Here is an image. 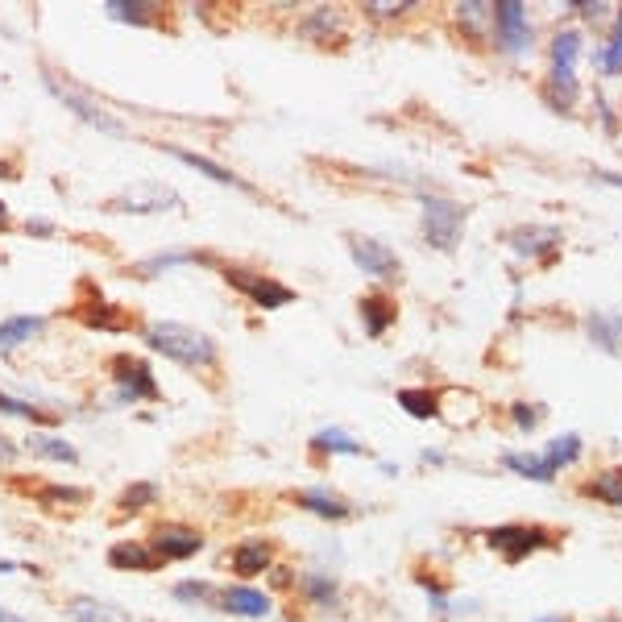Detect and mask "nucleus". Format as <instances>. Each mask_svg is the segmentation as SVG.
<instances>
[{"instance_id": "obj_1", "label": "nucleus", "mask_w": 622, "mask_h": 622, "mask_svg": "<svg viewBox=\"0 0 622 622\" xmlns=\"http://www.w3.org/2000/svg\"><path fill=\"white\" fill-rule=\"evenodd\" d=\"M141 341H146L150 353L183 365V370H191V374L220 370V349L204 328H191V324H179V320H154V324L141 328Z\"/></svg>"}, {"instance_id": "obj_2", "label": "nucleus", "mask_w": 622, "mask_h": 622, "mask_svg": "<svg viewBox=\"0 0 622 622\" xmlns=\"http://www.w3.org/2000/svg\"><path fill=\"white\" fill-rule=\"evenodd\" d=\"M42 79H46V88L54 92V100H59L67 112H75V117L88 125V129H100V133H108V137H129V125L117 117V112H108L88 88H79L75 79H67L63 71H42Z\"/></svg>"}, {"instance_id": "obj_3", "label": "nucleus", "mask_w": 622, "mask_h": 622, "mask_svg": "<svg viewBox=\"0 0 622 622\" xmlns=\"http://www.w3.org/2000/svg\"><path fill=\"white\" fill-rule=\"evenodd\" d=\"M108 378L117 386L112 403H158L162 399V386L154 378V365L146 357H133V353H112L108 357Z\"/></svg>"}, {"instance_id": "obj_4", "label": "nucleus", "mask_w": 622, "mask_h": 622, "mask_svg": "<svg viewBox=\"0 0 622 622\" xmlns=\"http://www.w3.org/2000/svg\"><path fill=\"white\" fill-rule=\"evenodd\" d=\"M220 278L229 282L233 291H241L253 307H262V311H278V307H287L295 303V291L287 287V282H278L270 278L266 270H249V266H233V262H220Z\"/></svg>"}, {"instance_id": "obj_5", "label": "nucleus", "mask_w": 622, "mask_h": 622, "mask_svg": "<svg viewBox=\"0 0 622 622\" xmlns=\"http://www.w3.org/2000/svg\"><path fill=\"white\" fill-rule=\"evenodd\" d=\"M465 216H469L465 204L448 200V195H423V220H419L423 241H428L432 249H440V253H452L457 241H461Z\"/></svg>"}, {"instance_id": "obj_6", "label": "nucleus", "mask_w": 622, "mask_h": 622, "mask_svg": "<svg viewBox=\"0 0 622 622\" xmlns=\"http://www.w3.org/2000/svg\"><path fill=\"white\" fill-rule=\"evenodd\" d=\"M146 544L154 548V556L162 564H179V560H191V556H200L204 544H208V535L200 527H191L183 519H162L150 527L146 535Z\"/></svg>"}, {"instance_id": "obj_7", "label": "nucleus", "mask_w": 622, "mask_h": 622, "mask_svg": "<svg viewBox=\"0 0 622 622\" xmlns=\"http://www.w3.org/2000/svg\"><path fill=\"white\" fill-rule=\"evenodd\" d=\"M71 316L83 324V328H92V332H125L133 328V316L129 311H121V303H112L96 291V282L92 278H83L79 282V299L71 307Z\"/></svg>"}, {"instance_id": "obj_8", "label": "nucleus", "mask_w": 622, "mask_h": 622, "mask_svg": "<svg viewBox=\"0 0 622 622\" xmlns=\"http://www.w3.org/2000/svg\"><path fill=\"white\" fill-rule=\"evenodd\" d=\"M486 544L506 560V564H519L527 560L531 552H540L552 544V535L544 527H527V523H502V527H490L486 531Z\"/></svg>"}, {"instance_id": "obj_9", "label": "nucleus", "mask_w": 622, "mask_h": 622, "mask_svg": "<svg viewBox=\"0 0 622 622\" xmlns=\"http://www.w3.org/2000/svg\"><path fill=\"white\" fill-rule=\"evenodd\" d=\"M179 191L166 183H137L104 204L108 212H133V216H158V212H179Z\"/></svg>"}, {"instance_id": "obj_10", "label": "nucleus", "mask_w": 622, "mask_h": 622, "mask_svg": "<svg viewBox=\"0 0 622 622\" xmlns=\"http://www.w3.org/2000/svg\"><path fill=\"white\" fill-rule=\"evenodd\" d=\"M349 253H353V262L357 270H365L370 278H382V282H399L403 278V262H399V253H394L386 241L378 237H361V233H349L345 237Z\"/></svg>"}, {"instance_id": "obj_11", "label": "nucleus", "mask_w": 622, "mask_h": 622, "mask_svg": "<svg viewBox=\"0 0 622 622\" xmlns=\"http://www.w3.org/2000/svg\"><path fill=\"white\" fill-rule=\"evenodd\" d=\"M494 38H498V50L519 59V54L531 50V21H527V9L519 0H502L494 5Z\"/></svg>"}, {"instance_id": "obj_12", "label": "nucleus", "mask_w": 622, "mask_h": 622, "mask_svg": "<svg viewBox=\"0 0 622 622\" xmlns=\"http://www.w3.org/2000/svg\"><path fill=\"white\" fill-rule=\"evenodd\" d=\"M224 564H229L233 577L253 581V577H262V573L274 569V544L262 540V535H245L241 544H233V552H229V560H224Z\"/></svg>"}, {"instance_id": "obj_13", "label": "nucleus", "mask_w": 622, "mask_h": 622, "mask_svg": "<svg viewBox=\"0 0 622 622\" xmlns=\"http://www.w3.org/2000/svg\"><path fill=\"white\" fill-rule=\"evenodd\" d=\"M291 502L299 506V511H307V515H316V519H324V523H345V519L353 515V506H349V498H345V494H336V490H328V486H311V490H295V494H291Z\"/></svg>"}, {"instance_id": "obj_14", "label": "nucleus", "mask_w": 622, "mask_h": 622, "mask_svg": "<svg viewBox=\"0 0 622 622\" xmlns=\"http://www.w3.org/2000/svg\"><path fill=\"white\" fill-rule=\"evenodd\" d=\"M216 606L224 610V614H237V618H270V610H274V602H270V593H262V589H253V585H224L220 593H216Z\"/></svg>"}, {"instance_id": "obj_15", "label": "nucleus", "mask_w": 622, "mask_h": 622, "mask_svg": "<svg viewBox=\"0 0 622 622\" xmlns=\"http://www.w3.org/2000/svg\"><path fill=\"white\" fill-rule=\"evenodd\" d=\"M108 569H117V573H158L162 560L154 556V548L146 540H117L108 548Z\"/></svg>"}, {"instance_id": "obj_16", "label": "nucleus", "mask_w": 622, "mask_h": 622, "mask_svg": "<svg viewBox=\"0 0 622 622\" xmlns=\"http://www.w3.org/2000/svg\"><path fill=\"white\" fill-rule=\"evenodd\" d=\"M104 13L112 21H125V25H141V30H166V5H150V0H108Z\"/></svg>"}, {"instance_id": "obj_17", "label": "nucleus", "mask_w": 622, "mask_h": 622, "mask_svg": "<svg viewBox=\"0 0 622 622\" xmlns=\"http://www.w3.org/2000/svg\"><path fill=\"white\" fill-rule=\"evenodd\" d=\"M175 266H216L220 270V258H216V253H204V249H171V253H154V258L137 262L133 274L137 278H154V274L175 270Z\"/></svg>"}, {"instance_id": "obj_18", "label": "nucleus", "mask_w": 622, "mask_h": 622, "mask_svg": "<svg viewBox=\"0 0 622 622\" xmlns=\"http://www.w3.org/2000/svg\"><path fill=\"white\" fill-rule=\"evenodd\" d=\"M171 158H179V162H187V166H195L204 179H212V183H224V187H237V191H245V195H258V187L253 183H245L237 171H229V166H220V162H212V158H204V154H195V150H179V146H162Z\"/></svg>"}, {"instance_id": "obj_19", "label": "nucleus", "mask_w": 622, "mask_h": 622, "mask_svg": "<svg viewBox=\"0 0 622 622\" xmlns=\"http://www.w3.org/2000/svg\"><path fill=\"white\" fill-rule=\"evenodd\" d=\"M295 589L303 593V602H311L316 610H341V585H336V577L324 573V569H307V573H299Z\"/></svg>"}, {"instance_id": "obj_20", "label": "nucleus", "mask_w": 622, "mask_h": 622, "mask_svg": "<svg viewBox=\"0 0 622 622\" xmlns=\"http://www.w3.org/2000/svg\"><path fill=\"white\" fill-rule=\"evenodd\" d=\"M30 457H38V461H59V465H79V448L75 444H67L63 436H54V432H42V428H34L30 436H25V444H21Z\"/></svg>"}, {"instance_id": "obj_21", "label": "nucleus", "mask_w": 622, "mask_h": 622, "mask_svg": "<svg viewBox=\"0 0 622 622\" xmlns=\"http://www.w3.org/2000/svg\"><path fill=\"white\" fill-rule=\"evenodd\" d=\"M42 332H46V316H9V320H0V353L13 357L21 345L38 341Z\"/></svg>"}, {"instance_id": "obj_22", "label": "nucleus", "mask_w": 622, "mask_h": 622, "mask_svg": "<svg viewBox=\"0 0 622 622\" xmlns=\"http://www.w3.org/2000/svg\"><path fill=\"white\" fill-rule=\"evenodd\" d=\"M67 614L71 622H133V614L117 602H104V598H67Z\"/></svg>"}, {"instance_id": "obj_23", "label": "nucleus", "mask_w": 622, "mask_h": 622, "mask_svg": "<svg viewBox=\"0 0 622 622\" xmlns=\"http://www.w3.org/2000/svg\"><path fill=\"white\" fill-rule=\"evenodd\" d=\"M299 34L311 38V42H332V34L345 38V13L332 9V5H316L299 21Z\"/></svg>"}, {"instance_id": "obj_24", "label": "nucleus", "mask_w": 622, "mask_h": 622, "mask_svg": "<svg viewBox=\"0 0 622 622\" xmlns=\"http://www.w3.org/2000/svg\"><path fill=\"white\" fill-rule=\"evenodd\" d=\"M361 324H365V336H382L394 320H399V307H394L382 291H374V295H361Z\"/></svg>"}, {"instance_id": "obj_25", "label": "nucleus", "mask_w": 622, "mask_h": 622, "mask_svg": "<svg viewBox=\"0 0 622 622\" xmlns=\"http://www.w3.org/2000/svg\"><path fill=\"white\" fill-rule=\"evenodd\" d=\"M34 502L50 506V511H79V506H88L92 502V490H83V486H63V482H46L34 490Z\"/></svg>"}, {"instance_id": "obj_26", "label": "nucleus", "mask_w": 622, "mask_h": 622, "mask_svg": "<svg viewBox=\"0 0 622 622\" xmlns=\"http://www.w3.org/2000/svg\"><path fill=\"white\" fill-rule=\"evenodd\" d=\"M585 332H589V341L598 349H606V353L622 349V316H610V311H589Z\"/></svg>"}, {"instance_id": "obj_27", "label": "nucleus", "mask_w": 622, "mask_h": 622, "mask_svg": "<svg viewBox=\"0 0 622 622\" xmlns=\"http://www.w3.org/2000/svg\"><path fill=\"white\" fill-rule=\"evenodd\" d=\"M394 403H399L411 419H436L440 415V399L428 386H403L399 394H394Z\"/></svg>"}, {"instance_id": "obj_28", "label": "nucleus", "mask_w": 622, "mask_h": 622, "mask_svg": "<svg viewBox=\"0 0 622 622\" xmlns=\"http://www.w3.org/2000/svg\"><path fill=\"white\" fill-rule=\"evenodd\" d=\"M457 21H461L465 34L490 38L494 34V5H486V0H465V5H457Z\"/></svg>"}, {"instance_id": "obj_29", "label": "nucleus", "mask_w": 622, "mask_h": 622, "mask_svg": "<svg viewBox=\"0 0 622 622\" xmlns=\"http://www.w3.org/2000/svg\"><path fill=\"white\" fill-rule=\"evenodd\" d=\"M311 448H316V452H328V457H361V452H365V444L353 440V436L341 432V428H320L316 436H311Z\"/></svg>"}, {"instance_id": "obj_30", "label": "nucleus", "mask_w": 622, "mask_h": 622, "mask_svg": "<svg viewBox=\"0 0 622 622\" xmlns=\"http://www.w3.org/2000/svg\"><path fill=\"white\" fill-rule=\"evenodd\" d=\"M154 502H162V490L158 482H133L117 494V511L121 515H141V511H150Z\"/></svg>"}, {"instance_id": "obj_31", "label": "nucleus", "mask_w": 622, "mask_h": 622, "mask_svg": "<svg viewBox=\"0 0 622 622\" xmlns=\"http://www.w3.org/2000/svg\"><path fill=\"white\" fill-rule=\"evenodd\" d=\"M506 241H511V245L523 253V258H540V253L556 249L560 233H556V229H515L511 237H506Z\"/></svg>"}, {"instance_id": "obj_32", "label": "nucleus", "mask_w": 622, "mask_h": 622, "mask_svg": "<svg viewBox=\"0 0 622 622\" xmlns=\"http://www.w3.org/2000/svg\"><path fill=\"white\" fill-rule=\"evenodd\" d=\"M585 498H598V502H610V506H622V469H602L598 477H589L581 486Z\"/></svg>"}, {"instance_id": "obj_33", "label": "nucleus", "mask_w": 622, "mask_h": 622, "mask_svg": "<svg viewBox=\"0 0 622 622\" xmlns=\"http://www.w3.org/2000/svg\"><path fill=\"white\" fill-rule=\"evenodd\" d=\"M216 585L212 581H200V577H187V581H175L171 598L183 602V606H216Z\"/></svg>"}, {"instance_id": "obj_34", "label": "nucleus", "mask_w": 622, "mask_h": 622, "mask_svg": "<svg viewBox=\"0 0 622 622\" xmlns=\"http://www.w3.org/2000/svg\"><path fill=\"white\" fill-rule=\"evenodd\" d=\"M0 415L30 419V423H42V428H54V423H59V415H54V411H46L38 403H21V399H13V394H5V390H0Z\"/></svg>"}, {"instance_id": "obj_35", "label": "nucleus", "mask_w": 622, "mask_h": 622, "mask_svg": "<svg viewBox=\"0 0 622 622\" xmlns=\"http://www.w3.org/2000/svg\"><path fill=\"white\" fill-rule=\"evenodd\" d=\"M540 457H544V465H548L552 473H560L564 465H573V461L581 457V436H573V432H569V436H556V440L540 452Z\"/></svg>"}, {"instance_id": "obj_36", "label": "nucleus", "mask_w": 622, "mask_h": 622, "mask_svg": "<svg viewBox=\"0 0 622 622\" xmlns=\"http://www.w3.org/2000/svg\"><path fill=\"white\" fill-rule=\"evenodd\" d=\"M506 469H515L519 477H531V482H552V469L544 465V457H540V452H506Z\"/></svg>"}, {"instance_id": "obj_37", "label": "nucleus", "mask_w": 622, "mask_h": 622, "mask_svg": "<svg viewBox=\"0 0 622 622\" xmlns=\"http://www.w3.org/2000/svg\"><path fill=\"white\" fill-rule=\"evenodd\" d=\"M581 54V30H560L552 38V67H577Z\"/></svg>"}, {"instance_id": "obj_38", "label": "nucleus", "mask_w": 622, "mask_h": 622, "mask_svg": "<svg viewBox=\"0 0 622 622\" xmlns=\"http://www.w3.org/2000/svg\"><path fill=\"white\" fill-rule=\"evenodd\" d=\"M598 63H602L606 75H622V9L614 13V34H610V42L598 50Z\"/></svg>"}, {"instance_id": "obj_39", "label": "nucleus", "mask_w": 622, "mask_h": 622, "mask_svg": "<svg viewBox=\"0 0 622 622\" xmlns=\"http://www.w3.org/2000/svg\"><path fill=\"white\" fill-rule=\"evenodd\" d=\"M411 9V0H374V5H365V13L378 17V21H390V17H403Z\"/></svg>"}, {"instance_id": "obj_40", "label": "nucleus", "mask_w": 622, "mask_h": 622, "mask_svg": "<svg viewBox=\"0 0 622 622\" xmlns=\"http://www.w3.org/2000/svg\"><path fill=\"white\" fill-rule=\"evenodd\" d=\"M266 577H270L274 589H295V581H299V573H291V564H274Z\"/></svg>"}, {"instance_id": "obj_41", "label": "nucleus", "mask_w": 622, "mask_h": 622, "mask_svg": "<svg viewBox=\"0 0 622 622\" xmlns=\"http://www.w3.org/2000/svg\"><path fill=\"white\" fill-rule=\"evenodd\" d=\"M511 415H515L519 428H535V423H540V407H527V403H515Z\"/></svg>"}, {"instance_id": "obj_42", "label": "nucleus", "mask_w": 622, "mask_h": 622, "mask_svg": "<svg viewBox=\"0 0 622 622\" xmlns=\"http://www.w3.org/2000/svg\"><path fill=\"white\" fill-rule=\"evenodd\" d=\"M25 233H30V237H54V224L42 220V216H38V220L30 216V220H25Z\"/></svg>"}, {"instance_id": "obj_43", "label": "nucleus", "mask_w": 622, "mask_h": 622, "mask_svg": "<svg viewBox=\"0 0 622 622\" xmlns=\"http://www.w3.org/2000/svg\"><path fill=\"white\" fill-rule=\"evenodd\" d=\"M13 461H17V444H13V440H9L5 432H0V465H5V469H9Z\"/></svg>"}, {"instance_id": "obj_44", "label": "nucleus", "mask_w": 622, "mask_h": 622, "mask_svg": "<svg viewBox=\"0 0 622 622\" xmlns=\"http://www.w3.org/2000/svg\"><path fill=\"white\" fill-rule=\"evenodd\" d=\"M598 112H602V121H606V133L614 137V133H618V121H614V112H610V104H606L602 96H598Z\"/></svg>"}, {"instance_id": "obj_45", "label": "nucleus", "mask_w": 622, "mask_h": 622, "mask_svg": "<svg viewBox=\"0 0 622 622\" xmlns=\"http://www.w3.org/2000/svg\"><path fill=\"white\" fill-rule=\"evenodd\" d=\"M423 461H428V465H444V452H432L428 448V452H423Z\"/></svg>"}, {"instance_id": "obj_46", "label": "nucleus", "mask_w": 622, "mask_h": 622, "mask_svg": "<svg viewBox=\"0 0 622 622\" xmlns=\"http://www.w3.org/2000/svg\"><path fill=\"white\" fill-rule=\"evenodd\" d=\"M5 229H9V204L0 200V233H5Z\"/></svg>"}, {"instance_id": "obj_47", "label": "nucleus", "mask_w": 622, "mask_h": 622, "mask_svg": "<svg viewBox=\"0 0 622 622\" xmlns=\"http://www.w3.org/2000/svg\"><path fill=\"white\" fill-rule=\"evenodd\" d=\"M0 622H25L21 614H13V610H5V606H0Z\"/></svg>"}, {"instance_id": "obj_48", "label": "nucleus", "mask_w": 622, "mask_h": 622, "mask_svg": "<svg viewBox=\"0 0 622 622\" xmlns=\"http://www.w3.org/2000/svg\"><path fill=\"white\" fill-rule=\"evenodd\" d=\"M21 564H13V560H0V573H17Z\"/></svg>"}, {"instance_id": "obj_49", "label": "nucleus", "mask_w": 622, "mask_h": 622, "mask_svg": "<svg viewBox=\"0 0 622 622\" xmlns=\"http://www.w3.org/2000/svg\"><path fill=\"white\" fill-rule=\"evenodd\" d=\"M540 622H569V618H560V614H548V618H540Z\"/></svg>"}, {"instance_id": "obj_50", "label": "nucleus", "mask_w": 622, "mask_h": 622, "mask_svg": "<svg viewBox=\"0 0 622 622\" xmlns=\"http://www.w3.org/2000/svg\"><path fill=\"white\" fill-rule=\"evenodd\" d=\"M598 622H622V618H614V614H610V618H598Z\"/></svg>"}]
</instances>
